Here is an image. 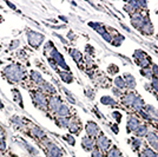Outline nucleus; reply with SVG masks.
Returning a JSON list of instances; mask_svg holds the SVG:
<instances>
[{"mask_svg": "<svg viewBox=\"0 0 158 157\" xmlns=\"http://www.w3.org/2000/svg\"><path fill=\"white\" fill-rule=\"evenodd\" d=\"M4 73H5V77L9 78L11 82H19L23 78L24 72L21 71V69L18 65H9L4 70Z\"/></svg>", "mask_w": 158, "mask_h": 157, "instance_id": "f257e3e1", "label": "nucleus"}, {"mask_svg": "<svg viewBox=\"0 0 158 157\" xmlns=\"http://www.w3.org/2000/svg\"><path fill=\"white\" fill-rule=\"evenodd\" d=\"M43 40H44V35H39L37 32H31V31L28 32V43L33 47L37 49L40 44L43 43Z\"/></svg>", "mask_w": 158, "mask_h": 157, "instance_id": "f03ea898", "label": "nucleus"}, {"mask_svg": "<svg viewBox=\"0 0 158 157\" xmlns=\"http://www.w3.org/2000/svg\"><path fill=\"white\" fill-rule=\"evenodd\" d=\"M85 129H86V132H88V136L91 137V138L98 136L99 132H100L99 126H98L95 122H88V124H86V126H85Z\"/></svg>", "mask_w": 158, "mask_h": 157, "instance_id": "7ed1b4c3", "label": "nucleus"}, {"mask_svg": "<svg viewBox=\"0 0 158 157\" xmlns=\"http://www.w3.org/2000/svg\"><path fill=\"white\" fill-rule=\"evenodd\" d=\"M33 102H34V104L37 108L43 109V110L47 106L46 98H45V96L43 93H33Z\"/></svg>", "mask_w": 158, "mask_h": 157, "instance_id": "20e7f679", "label": "nucleus"}, {"mask_svg": "<svg viewBox=\"0 0 158 157\" xmlns=\"http://www.w3.org/2000/svg\"><path fill=\"white\" fill-rule=\"evenodd\" d=\"M97 147L99 150H103V151H106L109 147H110V141L107 140V137L104 136V135H99L97 137Z\"/></svg>", "mask_w": 158, "mask_h": 157, "instance_id": "39448f33", "label": "nucleus"}, {"mask_svg": "<svg viewBox=\"0 0 158 157\" xmlns=\"http://www.w3.org/2000/svg\"><path fill=\"white\" fill-rule=\"evenodd\" d=\"M144 20H145V18L142 17L139 13H135V14L132 16V19H131L132 26L138 28V30H141L142 26L144 25Z\"/></svg>", "mask_w": 158, "mask_h": 157, "instance_id": "423d86ee", "label": "nucleus"}, {"mask_svg": "<svg viewBox=\"0 0 158 157\" xmlns=\"http://www.w3.org/2000/svg\"><path fill=\"white\" fill-rule=\"evenodd\" d=\"M146 138H148V142H149L150 145L155 149V150H157L158 151V136L157 135H156L155 132H149L148 136H146Z\"/></svg>", "mask_w": 158, "mask_h": 157, "instance_id": "0eeeda50", "label": "nucleus"}, {"mask_svg": "<svg viewBox=\"0 0 158 157\" xmlns=\"http://www.w3.org/2000/svg\"><path fill=\"white\" fill-rule=\"evenodd\" d=\"M141 124H139V121L136 118V117H133V116H131V117H129V119H127V130L129 131H136V129Z\"/></svg>", "mask_w": 158, "mask_h": 157, "instance_id": "6e6552de", "label": "nucleus"}, {"mask_svg": "<svg viewBox=\"0 0 158 157\" xmlns=\"http://www.w3.org/2000/svg\"><path fill=\"white\" fill-rule=\"evenodd\" d=\"M81 145H83V148L85 149L86 151H91V150L93 149L95 142L92 141V138H91V137L85 136V137H83V140H81Z\"/></svg>", "mask_w": 158, "mask_h": 157, "instance_id": "1a4fd4ad", "label": "nucleus"}, {"mask_svg": "<svg viewBox=\"0 0 158 157\" xmlns=\"http://www.w3.org/2000/svg\"><path fill=\"white\" fill-rule=\"evenodd\" d=\"M141 32L143 35H151L153 32V27L151 25V23L148 20V18H145V20H144V25L142 26Z\"/></svg>", "mask_w": 158, "mask_h": 157, "instance_id": "9d476101", "label": "nucleus"}, {"mask_svg": "<svg viewBox=\"0 0 158 157\" xmlns=\"http://www.w3.org/2000/svg\"><path fill=\"white\" fill-rule=\"evenodd\" d=\"M48 105H50L51 110L57 111V110L60 108V105H62V100H60L58 97L53 96V97H51V99H50V102H48Z\"/></svg>", "mask_w": 158, "mask_h": 157, "instance_id": "9b49d317", "label": "nucleus"}, {"mask_svg": "<svg viewBox=\"0 0 158 157\" xmlns=\"http://www.w3.org/2000/svg\"><path fill=\"white\" fill-rule=\"evenodd\" d=\"M124 80L126 83V87H129L131 90L136 87V79L133 78V76H131L130 73H124Z\"/></svg>", "mask_w": 158, "mask_h": 157, "instance_id": "f8f14e48", "label": "nucleus"}, {"mask_svg": "<svg viewBox=\"0 0 158 157\" xmlns=\"http://www.w3.org/2000/svg\"><path fill=\"white\" fill-rule=\"evenodd\" d=\"M145 112L149 115L150 119H155V121H158V110L157 109H155L153 106H151V105H148V106H145Z\"/></svg>", "mask_w": 158, "mask_h": 157, "instance_id": "ddd939ff", "label": "nucleus"}, {"mask_svg": "<svg viewBox=\"0 0 158 157\" xmlns=\"http://www.w3.org/2000/svg\"><path fill=\"white\" fill-rule=\"evenodd\" d=\"M137 95L136 93H129V95H126V96L124 97L123 99V103L125 105H130V106H132V104H133V102L136 100V98H137Z\"/></svg>", "mask_w": 158, "mask_h": 157, "instance_id": "4468645a", "label": "nucleus"}, {"mask_svg": "<svg viewBox=\"0 0 158 157\" xmlns=\"http://www.w3.org/2000/svg\"><path fill=\"white\" fill-rule=\"evenodd\" d=\"M69 130H70V132H73V133H78L79 131H80V123L77 122V121L70 122Z\"/></svg>", "mask_w": 158, "mask_h": 157, "instance_id": "2eb2a0df", "label": "nucleus"}, {"mask_svg": "<svg viewBox=\"0 0 158 157\" xmlns=\"http://www.w3.org/2000/svg\"><path fill=\"white\" fill-rule=\"evenodd\" d=\"M57 114L59 115L60 117H67V116L70 115V110H69V108H67L66 105L62 104L60 108L57 110Z\"/></svg>", "mask_w": 158, "mask_h": 157, "instance_id": "dca6fc26", "label": "nucleus"}, {"mask_svg": "<svg viewBox=\"0 0 158 157\" xmlns=\"http://www.w3.org/2000/svg\"><path fill=\"white\" fill-rule=\"evenodd\" d=\"M132 108H133L135 110H137V111H141L142 109L144 108V102H143V99H142L141 97H137V98H136V100H135L133 104H132Z\"/></svg>", "mask_w": 158, "mask_h": 157, "instance_id": "f3484780", "label": "nucleus"}, {"mask_svg": "<svg viewBox=\"0 0 158 157\" xmlns=\"http://www.w3.org/2000/svg\"><path fill=\"white\" fill-rule=\"evenodd\" d=\"M135 135L138 136V137H143V136L148 135V128H146L145 125H139V126L136 129V131H135Z\"/></svg>", "mask_w": 158, "mask_h": 157, "instance_id": "a211bd4d", "label": "nucleus"}, {"mask_svg": "<svg viewBox=\"0 0 158 157\" xmlns=\"http://www.w3.org/2000/svg\"><path fill=\"white\" fill-rule=\"evenodd\" d=\"M56 123L60 128H69V125H70V121L67 119V117H60L56 121Z\"/></svg>", "mask_w": 158, "mask_h": 157, "instance_id": "6ab92c4d", "label": "nucleus"}, {"mask_svg": "<svg viewBox=\"0 0 158 157\" xmlns=\"http://www.w3.org/2000/svg\"><path fill=\"white\" fill-rule=\"evenodd\" d=\"M31 77H32V79L34 80L35 83H38V84H44V79H43V77H41V75L39 73V72H37V71H32L31 72Z\"/></svg>", "mask_w": 158, "mask_h": 157, "instance_id": "aec40b11", "label": "nucleus"}, {"mask_svg": "<svg viewBox=\"0 0 158 157\" xmlns=\"http://www.w3.org/2000/svg\"><path fill=\"white\" fill-rule=\"evenodd\" d=\"M59 76H60V78H62L65 83H71V82L73 80L72 76H71V73L65 72V71H59Z\"/></svg>", "mask_w": 158, "mask_h": 157, "instance_id": "412c9836", "label": "nucleus"}, {"mask_svg": "<svg viewBox=\"0 0 158 157\" xmlns=\"http://www.w3.org/2000/svg\"><path fill=\"white\" fill-rule=\"evenodd\" d=\"M114 84H116V86L118 87V89H125L126 87V83H125L124 78H122V77L114 78Z\"/></svg>", "mask_w": 158, "mask_h": 157, "instance_id": "4be33fe9", "label": "nucleus"}, {"mask_svg": "<svg viewBox=\"0 0 158 157\" xmlns=\"http://www.w3.org/2000/svg\"><path fill=\"white\" fill-rule=\"evenodd\" d=\"M133 57H135V59H136V60H142V59L148 58L146 53H144L143 51H141V50H137V51L135 52V54H133Z\"/></svg>", "mask_w": 158, "mask_h": 157, "instance_id": "5701e85b", "label": "nucleus"}, {"mask_svg": "<svg viewBox=\"0 0 158 157\" xmlns=\"http://www.w3.org/2000/svg\"><path fill=\"white\" fill-rule=\"evenodd\" d=\"M107 157H123L122 156V154H120V151L118 150V149L113 147V148L111 149L110 151H109V154H107Z\"/></svg>", "mask_w": 158, "mask_h": 157, "instance_id": "b1692460", "label": "nucleus"}, {"mask_svg": "<svg viewBox=\"0 0 158 157\" xmlns=\"http://www.w3.org/2000/svg\"><path fill=\"white\" fill-rule=\"evenodd\" d=\"M100 102H102V104H104V105H114L116 104V102H114L113 99H112L111 97H107V96L102 97Z\"/></svg>", "mask_w": 158, "mask_h": 157, "instance_id": "393cba45", "label": "nucleus"}, {"mask_svg": "<svg viewBox=\"0 0 158 157\" xmlns=\"http://www.w3.org/2000/svg\"><path fill=\"white\" fill-rule=\"evenodd\" d=\"M32 132H33V135H34L35 137H38V138H43L45 137V132L41 129H39V128H37L34 126L33 129H32Z\"/></svg>", "mask_w": 158, "mask_h": 157, "instance_id": "a878e982", "label": "nucleus"}, {"mask_svg": "<svg viewBox=\"0 0 158 157\" xmlns=\"http://www.w3.org/2000/svg\"><path fill=\"white\" fill-rule=\"evenodd\" d=\"M43 89H44V91L48 92V93H52V95H54V93H56V90H54V87H53L51 84L46 83V82H45L44 84H43Z\"/></svg>", "mask_w": 158, "mask_h": 157, "instance_id": "bb28decb", "label": "nucleus"}, {"mask_svg": "<svg viewBox=\"0 0 158 157\" xmlns=\"http://www.w3.org/2000/svg\"><path fill=\"white\" fill-rule=\"evenodd\" d=\"M71 56L73 57V59L77 61V63H79V61L81 60V54H80V52H79L78 50H71Z\"/></svg>", "mask_w": 158, "mask_h": 157, "instance_id": "cd10ccee", "label": "nucleus"}, {"mask_svg": "<svg viewBox=\"0 0 158 157\" xmlns=\"http://www.w3.org/2000/svg\"><path fill=\"white\" fill-rule=\"evenodd\" d=\"M153 155H155V152H153L151 149L145 148L143 151H142L141 157H153Z\"/></svg>", "mask_w": 158, "mask_h": 157, "instance_id": "c85d7f7f", "label": "nucleus"}, {"mask_svg": "<svg viewBox=\"0 0 158 157\" xmlns=\"http://www.w3.org/2000/svg\"><path fill=\"white\" fill-rule=\"evenodd\" d=\"M123 42H124V37L123 35H118V39H117V37H114V39L111 40V43L113 44L114 46H119Z\"/></svg>", "mask_w": 158, "mask_h": 157, "instance_id": "c756f323", "label": "nucleus"}, {"mask_svg": "<svg viewBox=\"0 0 158 157\" xmlns=\"http://www.w3.org/2000/svg\"><path fill=\"white\" fill-rule=\"evenodd\" d=\"M141 73L144 76V77H146V78H152V76H153V73H152V70H150L149 68H146V69H143L141 71Z\"/></svg>", "mask_w": 158, "mask_h": 157, "instance_id": "7c9ffc66", "label": "nucleus"}, {"mask_svg": "<svg viewBox=\"0 0 158 157\" xmlns=\"http://www.w3.org/2000/svg\"><path fill=\"white\" fill-rule=\"evenodd\" d=\"M131 144H132V148H133V150H138L139 149V147H141L142 142L138 138H132L131 140Z\"/></svg>", "mask_w": 158, "mask_h": 157, "instance_id": "2f4dec72", "label": "nucleus"}, {"mask_svg": "<svg viewBox=\"0 0 158 157\" xmlns=\"http://www.w3.org/2000/svg\"><path fill=\"white\" fill-rule=\"evenodd\" d=\"M136 63H137L139 66L144 68V69H146V68H148V65L150 64V60L148 59V58H145V59H142V60H136Z\"/></svg>", "mask_w": 158, "mask_h": 157, "instance_id": "473e14b6", "label": "nucleus"}, {"mask_svg": "<svg viewBox=\"0 0 158 157\" xmlns=\"http://www.w3.org/2000/svg\"><path fill=\"white\" fill-rule=\"evenodd\" d=\"M107 72L110 73V75H114V73H117L118 72V68L113 65V64H111L110 66H109V69H107Z\"/></svg>", "mask_w": 158, "mask_h": 157, "instance_id": "72a5a7b5", "label": "nucleus"}, {"mask_svg": "<svg viewBox=\"0 0 158 157\" xmlns=\"http://www.w3.org/2000/svg\"><path fill=\"white\" fill-rule=\"evenodd\" d=\"M112 117L117 121V123H120V121H122V114L118 112V111H113L112 112Z\"/></svg>", "mask_w": 158, "mask_h": 157, "instance_id": "f704fd0d", "label": "nucleus"}, {"mask_svg": "<svg viewBox=\"0 0 158 157\" xmlns=\"http://www.w3.org/2000/svg\"><path fill=\"white\" fill-rule=\"evenodd\" d=\"M13 91V93H16L14 95V100H17V102H19V104H20V106H23V102H21V99H20V93H19V91L18 90H12Z\"/></svg>", "mask_w": 158, "mask_h": 157, "instance_id": "c9c22d12", "label": "nucleus"}, {"mask_svg": "<svg viewBox=\"0 0 158 157\" xmlns=\"http://www.w3.org/2000/svg\"><path fill=\"white\" fill-rule=\"evenodd\" d=\"M64 138L67 141V143L71 144V145H74V138L71 136V135H66V136H64Z\"/></svg>", "mask_w": 158, "mask_h": 157, "instance_id": "e433bc0d", "label": "nucleus"}, {"mask_svg": "<svg viewBox=\"0 0 158 157\" xmlns=\"http://www.w3.org/2000/svg\"><path fill=\"white\" fill-rule=\"evenodd\" d=\"M151 85H152V87L155 89V91H157L158 92V78H152V83H151Z\"/></svg>", "mask_w": 158, "mask_h": 157, "instance_id": "4c0bfd02", "label": "nucleus"}, {"mask_svg": "<svg viewBox=\"0 0 158 157\" xmlns=\"http://www.w3.org/2000/svg\"><path fill=\"white\" fill-rule=\"evenodd\" d=\"M92 157H103L102 156L100 150H99V149H95V150H92Z\"/></svg>", "mask_w": 158, "mask_h": 157, "instance_id": "58836bf2", "label": "nucleus"}, {"mask_svg": "<svg viewBox=\"0 0 158 157\" xmlns=\"http://www.w3.org/2000/svg\"><path fill=\"white\" fill-rule=\"evenodd\" d=\"M152 73H155L156 78H158V65H153V68H152Z\"/></svg>", "mask_w": 158, "mask_h": 157, "instance_id": "ea45409f", "label": "nucleus"}, {"mask_svg": "<svg viewBox=\"0 0 158 157\" xmlns=\"http://www.w3.org/2000/svg\"><path fill=\"white\" fill-rule=\"evenodd\" d=\"M111 129L113 130L114 133H118V132H119V129H118V126H117V124H113V125H111Z\"/></svg>", "mask_w": 158, "mask_h": 157, "instance_id": "a19ab883", "label": "nucleus"}, {"mask_svg": "<svg viewBox=\"0 0 158 157\" xmlns=\"http://www.w3.org/2000/svg\"><path fill=\"white\" fill-rule=\"evenodd\" d=\"M112 92H113L116 96H119V95H120V91H119L118 89H116V87H114V89H112Z\"/></svg>", "mask_w": 158, "mask_h": 157, "instance_id": "79ce46f5", "label": "nucleus"}, {"mask_svg": "<svg viewBox=\"0 0 158 157\" xmlns=\"http://www.w3.org/2000/svg\"><path fill=\"white\" fill-rule=\"evenodd\" d=\"M141 112H142V116H143V117H144V118H145V119H150L149 115L146 114V112H145V111H141Z\"/></svg>", "mask_w": 158, "mask_h": 157, "instance_id": "37998d69", "label": "nucleus"}, {"mask_svg": "<svg viewBox=\"0 0 158 157\" xmlns=\"http://www.w3.org/2000/svg\"><path fill=\"white\" fill-rule=\"evenodd\" d=\"M153 157H158V154H155V155H153Z\"/></svg>", "mask_w": 158, "mask_h": 157, "instance_id": "c03bdc74", "label": "nucleus"}]
</instances>
